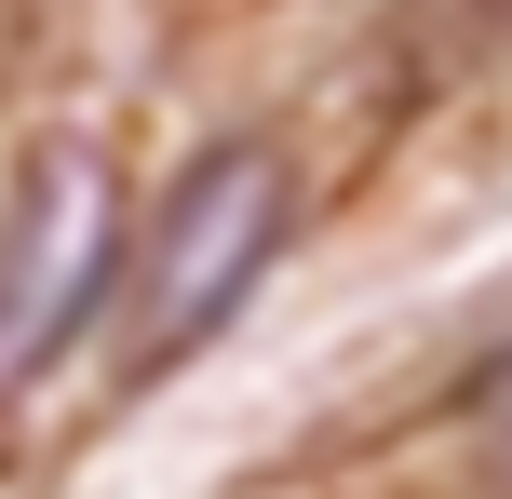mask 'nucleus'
I'll use <instances>...</instances> for the list:
<instances>
[{"label": "nucleus", "instance_id": "nucleus-2", "mask_svg": "<svg viewBox=\"0 0 512 499\" xmlns=\"http://www.w3.org/2000/svg\"><path fill=\"white\" fill-rule=\"evenodd\" d=\"M108 257H122L108 162L95 149H41L27 189H14V216H0V392L81 338V311L108 297Z\"/></svg>", "mask_w": 512, "mask_h": 499}, {"label": "nucleus", "instance_id": "nucleus-1", "mask_svg": "<svg viewBox=\"0 0 512 499\" xmlns=\"http://www.w3.org/2000/svg\"><path fill=\"white\" fill-rule=\"evenodd\" d=\"M283 216H297V176H283L270 135H216V149L162 189V230H149L135 297H122V365L135 378L189 365V351L256 297V270L283 257Z\"/></svg>", "mask_w": 512, "mask_h": 499}]
</instances>
